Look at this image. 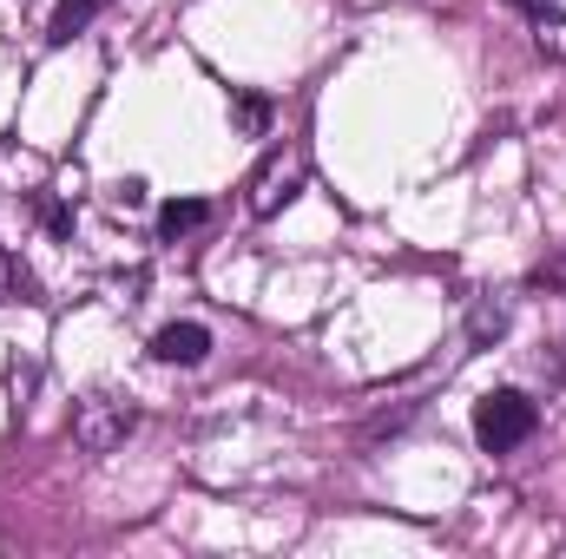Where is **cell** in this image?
<instances>
[{
  "instance_id": "6da1fadb",
  "label": "cell",
  "mask_w": 566,
  "mask_h": 559,
  "mask_svg": "<svg viewBox=\"0 0 566 559\" xmlns=\"http://www.w3.org/2000/svg\"><path fill=\"white\" fill-rule=\"evenodd\" d=\"M310 184V145L283 139L264 151V165L251 171V191H244V204H251V218H277L283 204H296V191Z\"/></svg>"
},
{
  "instance_id": "7a4b0ae2",
  "label": "cell",
  "mask_w": 566,
  "mask_h": 559,
  "mask_svg": "<svg viewBox=\"0 0 566 559\" xmlns=\"http://www.w3.org/2000/svg\"><path fill=\"white\" fill-rule=\"evenodd\" d=\"M534 428H541V409L521 389H494V395L474 402V441L488 454H514L521 441H534Z\"/></svg>"
},
{
  "instance_id": "3957f363",
  "label": "cell",
  "mask_w": 566,
  "mask_h": 559,
  "mask_svg": "<svg viewBox=\"0 0 566 559\" xmlns=\"http://www.w3.org/2000/svg\"><path fill=\"white\" fill-rule=\"evenodd\" d=\"M133 428H139L133 395L93 389V395L73 409V447H80V454H113V447H126V434H133Z\"/></svg>"
},
{
  "instance_id": "277c9868",
  "label": "cell",
  "mask_w": 566,
  "mask_h": 559,
  "mask_svg": "<svg viewBox=\"0 0 566 559\" xmlns=\"http://www.w3.org/2000/svg\"><path fill=\"white\" fill-rule=\"evenodd\" d=\"M205 356H211V329L205 323H165L151 336V362H165V369H198Z\"/></svg>"
},
{
  "instance_id": "5b68a950",
  "label": "cell",
  "mask_w": 566,
  "mask_h": 559,
  "mask_svg": "<svg viewBox=\"0 0 566 559\" xmlns=\"http://www.w3.org/2000/svg\"><path fill=\"white\" fill-rule=\"evenodd\" d=\"M507 7H521V13H527L534 46H541L547 60H566V0H507Z\"/></svg>"
},
{
  "instance_id": "8992f818",
  "label": "cell",
  "mask_w": 566,
  "mask_h": 559,
  "mask_svg": "<svg viewBox=\"0 0 566 559\" xmlns=\"http://www.w3.org/2000/svg\"><path fill=\"white\" fill-rule=\"evenodd\" d=\"M106 7H113V0H60V7H53V20H46V46H66L73 33H86Z\"/></svg>"
},
{
  "instance_id": "52a82bcc",
  "label": "cell",
  "mask_w": 566,
  "mask_h": 559,
  "mask_svg": "<svg viewBox=\"0 0 566 559\" xmlns=\"http://www.w3.org/2000/svg\"><path fill=\"white\" fill-rule=\"evenodd\" d=\"M205 218H211V204H205V198H171V204H158V238L171 244V238L198 231Z\"/></svg>"
},
{
  "instance_id": "ba28073f",
  "label": "cell",
  "mask_w": 566,
  "mask_h": 559,
  "mask_svg": "<svg viewBox=\"0 0 566 559\" xmlns=\"http://www.w3.org/2000/svg\"><path fill=\"white\" fill-rule=\"evenodd\" d=\"M468 336H474V342H501V336H507V303H501V296H481L474 316H468Z\"/></svg>"
},
{
  "instance_id": "9c48e42d",
  "label": "cell",
  "mask_w": 566,
  "mask_h": 559,
  "mask_svg": "<svg viewBox=\"0 0 566 559\" xmlns=\"http://www.w3.org/2000/svg\"><path fill=\"white\" fill-rule=\"evenodd\" d=\"M264 119H271L264 99H238V126H244V133H264Z\"/></svg>"
},
{
  "instance_id": "30bf717a",
  "label": "cell",
  "mask_w": 566,
  "mask_h": 559,
  "mask_svg": "<svg viewBox=\"0 0 566 559\" xmlns=\"http://www.w3.org/2000/svg\"><path fill=\"white\" fill-rule=\"evenodd\" d=\"M541 283H547V289H566V244H560V257H554V264L541 271Z\"/></svg>"
},
{
  "instance_id": "8fae6325",
  "label": "cell",
  "mask_w": 566,
  "mask_h": 559,
  "mask_svg": "<svg viewBox=\"0 0 566 559\" xmlns=\"http://www.w3.org/2000/svg\"><path fill=\"white\" fill-rule=\"evenodd\" d=\"M7 283H13V264H7V251H0V296H7Z\"/></svg>"
},
{
  "instance_id": "7c38bea8",
  "label": "cell",
  "mask_w": 566,
  "mask_h": 559,
  "mask_svg": "<svg viewBox=\"0 0 566 559\" xmlns=\"http://www.w3.org/2000/svg\"><path fill=\"white\" fill-rule=\"evenodd\" d=\"M560 376H566V356H560Z\"/></svg>"
}]
</instances>
